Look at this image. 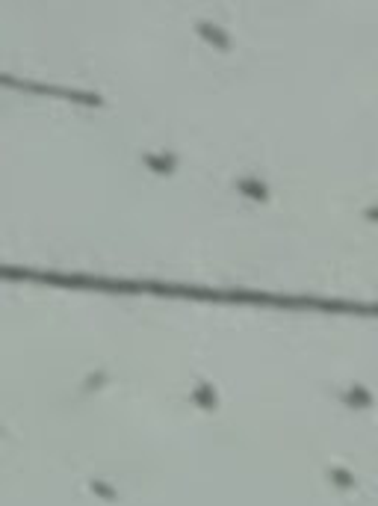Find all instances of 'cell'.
Wrapping results in <instances>:
<instances>
[{"label":"cell","mask_w":378,"mask_h":506,"mask_svg":"<svg viewBox=\"0 0 378 506\" xmlns=\"http://www.w3.org/2000/svg\"><path fill=\"white\" fill-rule=\"evenodd\" d=\"M240 187H242L248 196H254V199H263V196H266V187L257 184V181H245V178H242V181H240Z\"/></svg>","instance_id":"1"},{"label":"cell","mask_w":378,"mask_h":506,"mask_svg":"<svg viewBox=\"0 0 378 506\" xmlns=\"http://www.w3.org/2000/svg\"><path fill=\"white\" fill-rule=\"evenodd\" d=\"M201 33H204V36H210V39H216V42H219V45H222V48H228V36H224V33H219V30H216V27H213V30H210V27H207V24H201Z\"/></svg>","instance_id":"2"}]
</instances>
